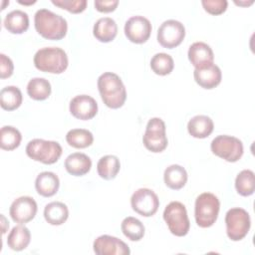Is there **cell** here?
Returning a JSON list of instances; mask_svg holds the SVG:
<instances>
[{
  "instance_id": "32",
  "label": "cell",
  "mask_w": 255,
  "mask_h": 255,
  "mask_svg": "<svg viewBox=\"0 0 255 255\" xmlns=\"http://www.w3.org/2000/svg\"><path fill=\"white\" fill-rule=\"evenodd\" d=\"M21 132L14 127L4 126L0 131V146L4 150H13L20 145Z\"/></svg>"
},
{
  "instance_id": "12",
  "label": "cell",
  "mask_w": 255,
  "mask_h": 255,
  "mask_svg": "<svg viewBox=\"0 0 255 255\" xmlns=\"http://www.w3.org/2000/svg\"><path fill=\"white\" fill-rule=\"evenodd\" d=\"M151 24L143 16L136 15L130 17L125 24V34L127 38L135 44L146 42L151 33Z\"/></svg>"
},
{
  "instance_id": "37",
  "label": "cell",
  "mask_w": 255,
  "mask_h": 255,
  "mask_svg": "<svg viewBox=\"0 0 255 255\" xmlns=\"http://www.w3.org/2000/svg\"><path fill=\"white\" fill-rule=\"evenodd\" d=\"M94 5L99 12L110 13L116 10V8L119 5V1L118 0H96L94 2Z\"/></svg>"
},
{
  "instance_id": "21",
  "label": "cell",
  "mask_w": 255,
  "mask_h": 255,
  "mask_svg": "<svg viewBox=\"0 0 255 255\" xmlns=\"http://www.w3.org/2000/svg\"><path fill=\"white\" fill-rule=\"evenodd\" d=\"M213 121L204 115H198L191 118L187 124L189 134L196 138H205L213 131Z\"/></svg>"
},
{
  "instance_id": "11",
  "label": "cell",
  "mask_w": 255,
  "mask_h": 255,
  "mask_svg": "<svg viewBox=\"0 0 255 255\" xmlns=\"http://www.w3.org/2000/svg\"><path fill=\"white\" fill-rule=\"evenodd\" d=\"M185 37V28L179 21L170 19L164 21L157 30L158 43L167 49H173L181 44Z\"/></svg>"
},
{
  "instance_id": "23",
  "label": "cell",
  "mask_w": 255,
  "mask_h": 255,
  "mask_svg": "<svg viewBox=\"0 0 255 255\" xmlns=\"http://www.w3.org/2000/svg\"><path fill=\"white\" fill-rule=\"evenodd\" d=\"M44 217L51 225H62L69 217V209L65 203L53 201L45 206Z\"/></svg>"
},
{
  "instance_id": "20",
  "label": "cell",
  "mask_w": 255,
  "mask_h": 255,
  "mask_svg": "<svg viewBox=\"0 0 255 255\" xmlns=\"http://www.w3.org/2000/svg\"><path fill=\"white\" fill-rule=\"evenodd\" d=\"M93 34L100 42L109 43L113 41L118 34L116 21L110 17L100 18L94 25Z\"/></svg>"
},
{
  "instance_id": "19",
  "label": "cell",
  "mask_w": 255,
  "mask_h": 255,
  "mask_svg": "<svg viewBox=\"0 0 255 255\" xmlns=\"http://www.w3.org/2000/svg\"><path fill=\"white\" fill-rule=\"evenodd\" d=\"M59 186V177L52 171H43L39 173L35 180V188L37 192L44 197H51L55 195Z\"/></svg>"
},
{
  "instance_id": "16",
  "label": "cell",
  "mask_w": 255,
  "mask_h": 255,
  "mask_svg": "<svg viewBox=\"0 0 255 255\" xmlns=\"http://www.w3.org/2000/svg\"><path fill=\"white\" fill-rule=\"evenodd\" d=\"M193 77L201 88L211 90L220 84L222 74L220 68L212 63L200 68H195Z\"/></svg>"
},
{
  "instance_id": "39",
  "label": "cell",
  "mask_w": 255,
  "mask_h": 255,
  "mask_svg": "<svg viewBox=\"0 0 255 255\" xmlns=\"http://www.w3.org/2000/svg\"><path fill=\"white\" fill-rule=\"evenodd\" d=\"M234 3L236 4V5H239V6H249V5H251L252 3H253V0H251V1H249V2H236V1H234Z\"/></svg>"
},
{
  "instance_id": "15",
  "label": "cell",
  "mask_w": 255,
  "mask_h": 255,
  "mask_svg": "<svg viewBox=\"0 0 255 255\" xmlns=\"http://www.w3.org/2000/svg\"><path fill=\"white\" fill-rule=\"evenodd\" d=\"M70 113L76 119L88 121L93 119L98 113L96 100L88 95H79L70 102Z\"/></svg>"
},
{
  "instance_id": "28",
  "label": "cell",
  "mask_w": 255,
  "mask_h": 255,
  "mask_svg": "<svg viewBox=\"0 0 255 255\" xmlns=\"http://www.w3.org/2000/svg\"><path fill=\"white\" fill-rule=\"evenodd\" d=\"M51 84L44 78H33L27 85L29 97L35 101H44L51 95Z\"/></svg>"
},
{
  "instance_id": "17",
  "label": "cell",
  "mask_w": 255,
  "mask_h": 255,
  "mask_svg": "<svg viewBox=\"0 0 255 255\" xmlns=\"http://www.w3.org/2000/svg\"><path fill=\"white\" fill-rule=\"evenodd\" d=\"M188 59L195 68H200L213 63L214 55L209 45L195 42L188 49Z\"/></svg>"
},
{
  "instance_id": "18",
  "label": "cell",
  "mask_w": 255,
  "mask_h": 255,
  "mask_svg": "<svg viewBox=\"0 0 255 255\" xmlns=\"http://www.w3.org/2000/svg\"><path fill=\"white\" fill-rule=\"evenodd\" d=\"M92 167L91 158L82 152H74L67 156L65 160L66 170L74 176L87 174Z\"/></svg>"
},
{
  "instance_id": "7",
  "label": "cell",
  "mask_w": 255,
  "mask_h": 255,
  "mask_svg": "<svg viewBox=\"0 0 255 255\" xmlns=\"http://www.w3.org/2000/svg\"><path fill=\"white\" fill-rule=\"evenodd\" d=\"M226 233L232 241L242 240L249 232L251 220L249 213L240 207L229 209L225 215Z\"/></svg>"
},
{
  "instance_id": "27",
  "label": "cell",
  "mask_w": 255,
  "mask_h": 255,
  "mask_svg": "<svg viewBox=\"0 0 255 255\" xmlns=\"http://www.w3.org/2000/svg\"><path fill=\"white\" fill-rule=\"evenodd\" d=\"M22 93L15 86H7L0 92V105L6 111H14L22 104Z\"/></svg>"
},
{
  "instance_id": "14",
  "label": "cell",
  "mask_w": 255,
  "mask_h": 255,
  "mask_svg": "<svg viewBox=\"0 0 255 255\" xmlns=\"http://www.w3.org/2000/svg\"><path fill=\"white\" fill-rule=\"evenodd\" d=\"M94 252L97 255H128V246L121 239L111 235H101L95 239Z\"/></svg>"
},
{
  "instance_id": "2",
  "label": "cell",
  "mask_w": 255,
  "mask_h": 255,
  "mask_svg": "<svg viewBox=\"0 0 255 255\" xmlns=\"http://www.w3.org/2000/svg\"><path fill=\"white\" fill-rule=\"evenodd\" d=\"M34 24L36 31L48 40H61L68 30L66 19L48 9H39L35 13Z\"/></svg>"
},
{
  "instance_id": "31",
  "label": "cell",
  "mask_w": 255,
  "mask_h": 255,
  "mask_svg": "<svg viewBox=\"0 0 255 255\" xmlns=\"http://www.w3.org/2000/svg\"><path fill=\"white\" fill-rule=\"evenodd\" d=\"M235 188L242 196H250L255 190V175L250 169L240 171L235 178Z\"/></svg>"
},
{
  "instance_id": "4",
  "label": "cell",
  "mask_w": 255,
  "mask_h": 255,
  "mask_svg": "<svg viewBox=\"0 0 255 255\" xmlns=\"http://www.w3.org/2000/svg\"><path fill=\"white\" fill-rule=\"evenodd\" d=\"M220 202L217 196L210 192H203L195 199L194 217L197 225L202 228L212 226L217 220Z\"/></svg>"
},
{
  "instance_id": "34",
  "label": "cell",
  "mask_w": 255,
  "mask_h": 255,
  "mask_svg": "<svg viewBox=\"0 0 255 255\" xmlns=\"http://www.w3.org/2000/svg\"><path fill=\"white\" fill-rule=\"evenodd\" d=\"M51 2L55 6H58L74 14L83 12L88 4L87 0H52Z\"/></svg>"
},
{
  "instance_id": "6",
  "label": "cell",
  "mask_w": 255,
  "mask_h": 255,
  "mask_svg": "<svg viewBox=\"0 0 255 255\" xmlns=\"http://www.w3.org/2000/svg\"><path fill=\"white\" fill-rule=\"evenodd\" d=\"M163 219L169 231L178 237L185 236L190 227L185 206L179 201H171L163 211Z\"/></svg>"
},
{
  "instance_id": "25",
  "label": "cell",
  "mask_w": 255,
  "mask_h": 255,
  "mask_svg": "<svg viewBox=\"0 0 255 255\" xmlns=\"http://www.w3.org/2000/svg\"><path fill=\"white\" fill-rule=\"evenodd\" d=\"M31 240V233L24 225H17L10 231L7 244L14 251H21L28 247Z\"/></svg>"
},
{
  "instance_id": "9",
  "label": "cell",
  "mask_w": 255,
  "mask_h": 255,
  "mask_svg": "<svg viewBox=\"0 0 255 255\" xmlns=\"http://www.w3.org/2000/svg\"><path fill=\"white\" fill-rule=\"evenodd\" d=\"M142 141L146 149L151 152L163 151L168 143L165 133V124L159 118H152L148 121Z\"/></svg>"
},
{
  "instance_id": "3",
  "label": "cell",
  "mask_w": 255,
  "mask_h": 255,
  "mask_svg": "<svg viewBox=\"0 0 255 255\" xmlns=\"http://www.w3.org/2000/svg\"><path fill=\"white\" fill-rule=\"evenodd\" d=\"M66 52L58 47H45L38 50L34 56V65L41 72L61 74L68 67Z\"/></svg>"
},
{
  "instance_id": "30",
  "label": "cell",
  "mask_w": 255,
  "mask_h": 255,
  "mask_svg": "<svg viewBox=\"0 0 255 255\" xmlns=\"http://www.w3.org/2000/svg\"><path fill=\"white\" fill-rule=\"evenodd\" d=\"M121 229L124 235L131 241H139L144 235V226L140 220L135 217H126L122 224Z\"/></svg>"
},
{
  "instance_id": "22",
  "label": "cell",
  "mask_w": 255,
  "mask_h": 255,
  "mask_svg": "<svg viewBox=\"0 0 255 255\" xmlns=\"http://www.w3.org/2000/svg\"><path fill=\"white\" fill-rule=\"evenodd\" d=\"M4 27L12 34H22L29 28V16L22 10H13L6 15Z\"/></svg>"
},
{
  "instance_id": "29",
  "label": "cell",
  "mask_w": 255,
  "mask_h": 255,
  "mask_svg": "<svg viewBox=\"0 0 255 255\" xmlns=\"http://www.w3.org/2000/svg\"><path fill=\"white\" fill-rule=\"evenodd\" d=\"M66 140L69 145L75 148H86L94 141L93 133L85 128H73L66 134Z\"/></svg>"
},
{
  "instance_id": "40",
  "label": "cell",
  "mask_w": 255,
  "mask_h": 255,
  "mask_svg": "<svg viewBox=\"0 0 255 255\" xmlns=\"http://www.w3.org/2000/svg\"><path fill=\"white\" fill-rule=\"evenodd\" d=\"M20 4H24V5H28V4H34L36 1H31V2H22V1H18Z\"/></svg>"
},
{
  "instance_id": "38",
  "label": "cell",
  "mask_w": 255,
  "mask_h": 255,
  "mask_svg": "<svg viewBox=\"0 0 255 255\" xmlns=\"http://www.w3.org/2000/svg\"><path fill=\"white\" fill-rule=\"evenodd\" d=\"M1 219H2V222H3V228H2V232H3V234L6 232V227L5 226H8L9 227V222L7 223L6 222V219H5V217L3 216V214H1Z\"/></svg>"
},
{
  "instance_id": "26",
  "label": "cell",
  "mask_w": 255,
  "mask_h": 255,
  "mask_svg": "<svg viewBox=\"0 0 255 255\" xmlns=\"http://www.w3.org/2000/svg\"><path fill=\"white\" fill-rule=\"evenodd\" d=\"M120 169V159L118 158V156L112 154H108L101 157L97 164V170L99 175L106 180L114 179L118 175Z\"/></svg>"
},
{
  "instance_id": "36",
  "label": "cell",
  "mask_w": 255,
  "mask_h": 255,
  "mask_svg": "<svg viewBox=\"0 0 255 255\" xmlns=\"http://www.w3.org/2000/svg\"><path fill=\"white\" fill-rule=\"evenodd\" d=\"M14 70V65L12 60L5 54H0V77L1 79H6L12 76Z\"/></svg>"
},
{
  "instance_id": "8",
  "label": "cell",
  "mask_w": 255,
  "mask_h": 255,
  "mask_svg": "<svg viewBox=\"0 0 255 255\" xmlns=\"http://www.w3.org/2000/svg\"><path fill=\"white\" fill-rule=\"evenodd\" d=\"M211 151L228 162H236L243 155L242 141L232 135H217L210 144Z\"/></svg>"
},
{
  "instance_id": "35",
  "label": "cell",
  "mask_w": 255,
  "mask_h": 255,
  "mask_svg": "<svg viewBox=\"0 0 255 255\" xmlns=\"http://www.w3.org/2000/svg\"><path fill=\"white\" fill-rule=\"evenodd\" d=\"M204 10L211 15H220L226 11L228 2L226 0H202Z\"/></svg>"
},
{
  "instance_id": "10",
  "label": "cell",
  "mask_w": 255,
  "mask_h": 255,
  "mask_svg": "<svg viewBox=\"0 0 255 255\" xmlns=\"http://www.w3.org/2000/svg\"><path fill=\"white\" fill-rule=\"evenodd\" d=\"M130 205L133 211L139 215L149 217L156 213L159 206V199L153 190L139 188L132 193Z\"/></svg>"
},
{
  "instance_id": "33",
  "label": "cell",
  "mask_w": 255,
  "mask_h": 255,
  "mask_svg": "<svg viewBox=\"0 0 255 255\" xmlns=\"http://www.w3.org/2000/svg\"><path fill=\"white\" fill-rule=\"evenodd\" d=\"M174 67L173 59L166 53H157L150 60V68L156 75L165 76L172 72Z\"/></svg>"
},
{
  "instance_id": "13",
  "label": "cell",
  "mask_w": 255,
  "mask_h": 255,
  "mask_svg": "<svg viewBox=\"0 0 255 255\" xmlns=\"http://www.w3.org/2000/svg\"><path fill=\"white\" fill-rule=\"evenodd\" d=\"M37 203L30 196H20L16 198L9 209L10 216L16 223H27L31 221L37 213Z\"/></svg>"
},
{
  "instance_id": "24",
  "label": "cell",
  "mask_w": 255,
  "mask_h": 255,
  "mask_svg": "<svg viewBox=\"0 0 255 255\" xmlns=\"http://www.w3.org/2000/svg\"><path fill=\"white\" fill-rule=\"evenodd\" d=\"M163 179L167 187L173 190H178L185 185L187 181V172L181 165L172 164L165 168Z\"/></svg>"
},
{
  "instance_id": "5",
  "label": "cell",
  "mask_w": 255,
  "mask_h": 255,
  "mask_svg": "<svg viewBox=\"0 0 255 255\" xmlns=\"http://www.w3.org/2000/svg\"><path fill=\"white\" fill-rule=\"evenodd\" d=\"M62 146L58 141L34 138L26 146L27 155L35 161L44 164H53L58 161L62 155Z\"/></svg>"
},
{
  "instance_id": "1",
  "label": "cell",
  "mask_w": 255,
  "mask_h": 255,
  "mask_svg": "<svg viewBox=\"0 0 255 255\" xmlns=\"http://www.w3.org/2000/svg\"><path fill=\"white\" fill-rule=\"evenodd\" d=\"M98 89L104 104L111 109L124 106L127 99L126 87L122 79L115 73L106 72L98 79Z\"/></svg>"
}]
</instances>
